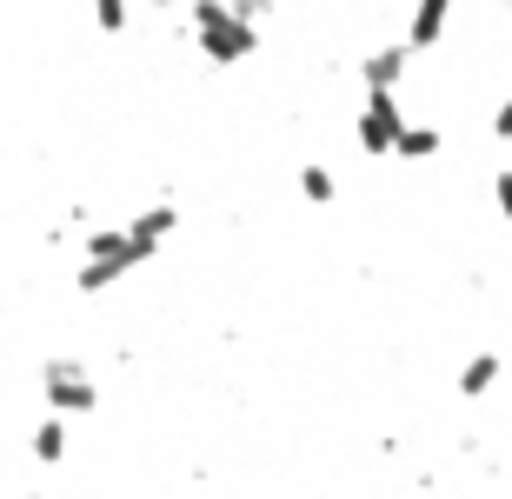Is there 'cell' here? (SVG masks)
Masks as SVG:
<instances>
[{
	"instance_id": "13",
	"label": "cell",
	"mask_w": 512,
	"mask_h": 499,
	"mask_svg": "<svg viewBox=\"0 0 512 499\" xmlns=\"http://www.w3.org/2000/svg\"><path fill=\"white\" fill-rule=\"evenodd\" d=\"M493 200H499V213L512 220V167H499V180H493Z\"/></svg>"
},
{
	"instance_id": "3",
	"label": "cell",
	"mask_w": 512,
	"mask_h": 499,
	"mask_svg": "<svg viewBox=\"0 0 512 499\" xmlns=\"http://www.w3.org/2000/svg\"><path fill=\"white\" fill-rule=\"evenodd\" d=\"M399 134H406V107L393 100V87H366V107H360V147L373 160L393 154Z\"/></svg>"
},
{
	"instance_id": "6",
	"label": "cell",
	"mask_w": 512,
	"mask_h": 499,
	"mask_svg": "<svg viewBox=\"0 0 512 499\" xmlns=\"http://www.w3.org/2000/svg\"><path fill=\"white\" fill-rule=\"evenodd\" d=\"M446 14H453V0H419V7H413V27H406V40H413L419 54H426V47L446 34Z\"/></svg>"
},
{
	"instance_id": "11",
	"label": "cell",
	"mask_w": 512,
	"mask_h": 499,
	"mask_svg": "<svg viewBox=\"0 0 512 499\" xmlns=\"http://www.w3.org/2000/svg\"><path fill=\"white\" fill-rule=\"evenodd\" d=\"M300 193L313 200V207H326V200H333V173H326V167H306L300 173Z\"/></svg>"
},
{
	"instance_id": "14",
	"label": "cell",
	"mask_w": 512,
	"mask_h": 499,
	"mask_svg": "<svg viewBox=\"0 0 512 499\" xmlns=\"http://www.w3.org/2000/svg\"><path fill=\"white\" fill-rule=\"evenodd\" d=\"M493 134L512 140V100H499V114H493Z\"/></svg>"
},
{
	"instance_id": "16",
	"label": "cell",
	"mask_w": 512,
	"mask_h": 499,
	"mask_svg": "<svg viewBox=\"0 0 512 499\" xmlns=\"http://www.w3.org/2000/svg\"><path fill=\"white\" fill-rule=\"evenodd\" d=\"M153 7H180V0H153Z\"/></svg>"
},
{
	"instance_id": "5",
	"label": "cell",
	"mask_w": 512,
	"mask_h": 499,
	"mask_svg": "<svg viewBox=\"0 0 512 499\" xmlns=\"http://www.w3.org/2000/svg\"><path fill=\"white\" fill-rule=\"evenodd\" d=\"M419 47L406 40V47H380V54H366L360 60V80L366 87H399V74H406V60H413Z\"/></svg>"
},
{
	"instance_id": "4",
	"label": "cell",
	"mask_w": 512,
	"mask_h": 499,
	"mask_svg": "<svg viewBox=\"0 0 512 499\" xmlns=\"http://www.w3.org/2000/svg\"><path fill=\"white\" fill-rule=\"evenodd\" d=\"M47 406H54V413H94L100 406V386L87 380V366L80 360H47Z\"/></svg>"
},
{
	"instance_id": "2",
	"label": "cell",
	"mask_w": 512,
	"mask_h": 499,
	"mask_svg": "<svg viewBox=\"0 0 512 499\" xmlns=\"http://www.w3.org/2000/svg\"><path fill=\"white\" fill-rule=\"evenodd\" d=\"M153 253L133 240V227H107V233H87V267H80V280L74 287L80 293H100V287H114L120 273H133V267H147Z\"/></svg>"
},
{
	"instance_id": "10",
	"label": "cell",
	"mask_w": 512,
	"mask_h": 499,
	"mask_svg": "<svg viewBox=\"0 0 512 499\" xmlns=\"http://www.w3.org/2000/svg\"><path fill=\"white\" fill-rule=\"evenodd\" d=\"M60 453H67V426H60V420H47V426L34 433V460H40V466H54Z\"/></svg>"
},
{
	"instance_id": "9",
	"label": "cell",
	"mask_w": 512,
	"mask_h": 499,
	"mask_svg": "<svg viewBox=\"0 0 512 499\" xmlns=\"http://www.w3.org/2000/svg\"><path fill=\"white\" fill-rule=\"evenodd\" d=\"M393 154H399V160H433V154H439V127H406Z\"/></svg>"
},
{
	"instance_id": "8",
	"label": "cell",
	"mask_w": 512,
	"mask_h": 499,
	"mask_svg": "<svg viewBox=\"0 0 512 499\" xmlns=\"http://www.w3.org/2000/svg\"><path fill=\"white\" fill-rule=\"evenodd\" d=\"M493 380H499V353H479V360H466V373H459V393H466V400H479Z\"/></svg>"
},
{
	"instance_id": "15",
	"label": "cell",
	"mask_w": 512,
	"mask_h": 499,
	"mask_svg": "<svg viewBox=\"0 0 512 499\" xmlns=\"http://www.w3.org/2000/svg\"><path fill=\"white\" fill-rule=\"evenodd\" d=\"M266 7H273V0H233V14H240V20H260Z\"/></svg>"
},
{
	"instance_id": "1",
	"label": "cell",
	"mask_w": 512,
	"mask_h": 499,
	"mask_svg": "<svg viewBox=\"0 0 512 499\" xmlns=\"http://www.w3.org/2000/svg\"><path fill=\"white\" fill-rule=\"evenodd\" d=\"M187 20H193L200 54L220 60V67L260 54V20H240V14H233V0H187Z\"/></svg>"
},
{
	"instance_id": "7",
	"label": "cell",
	"mask_w": 512,
	"mask_h": 499,
	"mask_svg": "<svg viewBox=\"0 0 512 499\" xmlns=\"http://www.w3.org/2000/svg\"><path fill=\"white\" fill-rule=\"evenodd\" d=\"M173 227H180V213H173L167 200H160V207H147V213H140V220H133V240H140V247H147V253H160V240H167Z\"/></svg>"
},
{
	"instance_id": "12",
	"label": "cell",
	"mask_w": 512,
	"mask_h": 499,
	"mask_svg": "<svg viewBox=\"0 0 512 499\" xmlns=\"http://www.w3.org/2000/svg\"><path fill=\"white\" fill-rule=\"evenodd\" d=\"M94 20L107 34H120V27H127V0H94Z\"/></svg>"
}]
</instances>
